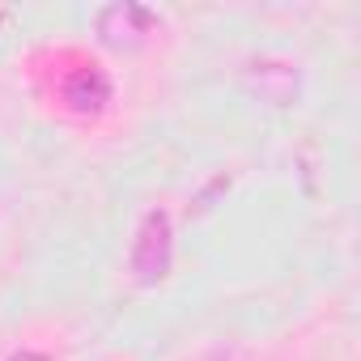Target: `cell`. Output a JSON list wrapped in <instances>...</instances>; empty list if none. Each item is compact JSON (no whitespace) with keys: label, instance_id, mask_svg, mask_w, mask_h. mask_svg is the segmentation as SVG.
<instances>
[{"label":"cell","instance_id":"cell-6","mask_svg":"<svg viewBox=\"0 0 361 361\" xmlns=\"http://www.w3.org/2000/svg\"><path fill=\"white\" fill-rule=\"evenodd\" d=\"M0 22H5V13H0Z\"/></svg>","mask_w":361,"mask_h":361},{"label":"cell","instance_id":"cell-3","mask_svg":"<svg viewBox=\"0 0 361 361\" xmlns=\"http://www.w3.org/2000/svg\"><path fill=\"white\" fill-rule=\"evenodd\" d=\"M60 98L73 115H85V119H98L106 106H111V77L98 68V64H81L64 77L60 85Z\"/></svg>","mask_w":361,"mask_h":361},{"label":"cell","instance_id":"cell-4","mask_svg":"<svg viewBox=\"0 0 361 361\" xmlns=\"http://www.w3.org/2000/svg\"><path fill=\"white\" fill-rule=\"evenodd\" d=\"M247 90L272 106H293L298 102V68L289 60H251L247 64Z\"/></svg>","mask_w":361,"mask_h":361},{"label":"cell","instance_id":"cell-5","mask_svg":"<svg viewBox=\"0 0 361 361\" xmlns=\"http://www.w3.org/2000/svg\"><path fill=\"white\" fill-rule=\"evenodd\" d=\"M9 361H51V357H47V353H35V348H18Z\"/></svg>","mask_w":361,"mask_h":361},{"label":"cell","instance_id":"cell-2","mask_svg":"<svg viewBox=\"0 0 361 361\" xmlns=\"http://www.w3.org/2000/svg\"><path fill=\"white\" fill-rule=\"evenodd\" d=\"M153 26H157V13L149 5H136V0H111L94 13V35L111 51H136L140 43H149Z\"/></svg>","mask_w":361,"mask_h":361},{"label":"cell","instance_id":"cell-1","mask_svg":"<svg viewBox=\"0 0 361 361\" xmlns=\"http://www.w3.org/2000/svg\"><path fill=\"white\" fill-rule=\"evenodd\" d=\"M174 268V226L166 209H149L136 226L132 251H128V272L140 289H153L170 276Z\"/></svg>","mask_w":361,"mask_h":361}]
</instances>
